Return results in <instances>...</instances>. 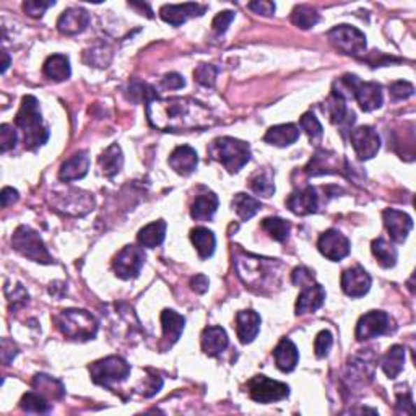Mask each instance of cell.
Segmentation results:
<instances>
[{"instance_id":"cell-30","label":"cell","mask_w":416,"mask_h":416,"mask_svg":"<svg viewBox=\"0 0 416 416\" xmlns=\"http://www.w3.org/2000/svg\"><path fill=\"white\" fill-rule=\"evenodd\" d=\"M166 222L163 220H158V222H153L147 224V227L140 229L138 233V243L142 248L153 249L157 245L163 244L164 238H166Z\"/></svg>"},{"instance_id":"cell-11","label":"cell","mask_w":416,"mask_h":416,"mask_svg":"<svg viewBox=\"0 0 416 416\" xmlns=\"http://www.w3.org/2000/svg\"><path fill=\"white\" fill-rule=\"evenodd\" d=\"M143 264H145L143 249L137 248V245L134 244H129L116 255L113 267L119 278L132 280L138 277Z\"/></svg>"},{"instance_id":"cell-25","label":"cell","mask_w":416,"mask_h":416,"mask_svg":"<svg viewBox=\"0 0 416 416\" xmlns=\"http://www.w3.org/2000/svg\"><path fill=\"white\" fill-rule=\"evenodd\" d=\"M89 168V157L87 152H78L73 157H70L62 166H60L59 178L64 182H70V180H77L87 176Z\"/></svg>"},{"instance_id":"cell-28","label":"cell","mask_w":416,"mask_h":416,"mask_svg":"<svg viewBox=\"0 0 416 416\" xmlns=\"http://www.w3.org/2000/svg\"><path fill=\"white\" fill-rule=\"evenodd\" d=\"M299 138V129L293 124H282L275 125V127H270L265 134L264 140L270 145H275V147H289Z\"/></svg>"},{"instance_id":"cell-54","label":"cell","mask_w":416,"mask_h":416,"mask_svg":"<svg viewBox=\"0 0 416 416\" xmlns=\"http://www.w3.org/2000/svg\"><path fill=\"white\" fill-rule=\"evenodd\" d=\"M208 285H210L208 278L205 277L203 273H199V275H195V277L190 278V287H192L194 292L199 293V294L207 293L208 292Z\"/></svg>"},{"instance_id":"cell-43","label":"cell","mask_w":416,"mask_h":416,"mask_svg":"<svg viewBox=\"0 0 416 416\" xmlns=\"http://www.w3.org/2000/svg\"><path fill=\"white\" fill-rule=\"evenodd\" d=\"M111 59H113L111 49L104 46V44H99V46L85 52V60H87L89 65H94V67H108V64L111 62Z\"/></svg>"},{"instance_id":"cell-14","label":"cell","mask_w":416,"mask_h":416,"mask_svg":"<svg viewBox=\"0 0 416 416\" xmlns=\"http://www.w3.org/2000/svg\"><path fill=\"white\" fill-rule=\"evenodd\" d=\"M324 111L329 114L330 122L333 125H338L343 130H348L354 124V120H357L354 113L350 111L347 106V96L338 93L337 89H333L330 98L325 101Z\"/></svg>"},{"instance_id":"cell-22","label":"cell","mask_w":416,"mask_h":416,"mask_svg":"<svg viewBox=\"0 0 416 416\" xmlns=\"http://www.w3.org/2000/svg\"><path fill=\"white\" fill-rule=\"evenodd\" d=\"M342 171L340 166L338 155L332 152H325V150H319L310 159L308 166H306V173L309 176H320V174H333Z\"/></svg>"},{"instance_id":"cell-20","label":"cell","mask_w":416,"mask_h":416,"mask_svg":"<svg viewBox=\"0 0 416 416\" xmlns=\"http://www.w3.org/2000/svg\"><path fill=\"white\" fill-rule=\"evenodd\" d=\"M325 303V289L322 285L310 283L308 287L303 288V292L298 296L296 301V314L304 315L315 313L320 309Z\"/></svg>"},{"instance_id":"cell-24","label":"cell","mask_w":416,"mask_h":416,"mask_svg":"<svg viewBox=\"0 0 416 416\" xmlns=\"http://www.w3.org/2000/svg\"><path fill=\"white\" fill-rule=\"evenodd\" d=\"M229 338L227 330L222 327H207L202 332V350L208 357H218L228 348Z\"/></svg>"},{"instance_id":"cell-42","label":"cell","mask_w":416,"mask_h":416,"mask_svg":"<svg viewBox=\"0 0 416 416\" xmlns=\"http://www.w3.org/2000/svg\"><path fill=\"white\" fill-rule=\"evenodd\" d=\"M127 94H129V99H132L134 103H150L153 101V99L158 98L157 92H155L153 87H150V85L143 83V82H132L130 83V87L127 89Z\"/></svg>"},{"instance_id":"cell-51","label":"cell","mask_w":416,"mask_h":416,"mask_svg":"<svg viewBox=\"0 0 416 416\" xmlns=\"http://www.w3.org/2000/svg\"><path fill=\"white\" fill-rule=\"evenodd\" d=\"M293 283L298 285V287H301V288H304V287H308V285L314 283V275H313V272H310V270H308L306 267H298V268H294V272H293Z\"/></svg>"},{"instance_id":"cell-52","label":"cell","mask_w":416,"mask_h":416,"mask_svg":"<svg viewBox=\"0 0 416 416\" xmlns=\"http://www.w3.org/2000/svg\"><path fill=\"white\" fill-rule=\"evenodd\" d=\"M248 7L252 10L254 13H259V15H264V17H272L275 13V3L273 2H268V0H259V2H250Z\"/></svg>"},{"instance_id":"cell-36","label":"cell","mask_w":416,"mask_h":416,"mask_svg":"<svg viewBox=\"0 0 416 416\" xmlns=\"http://www.w3.org/2000/svg\"><path fill=\"white\" fill-rule=\"evenodd\" d=\"M371 249H373L374 257L378 259L380 267L390 268L397 264V257H399L397 249H395L390 243H387L385 239H382V238L374 239L373 244H371Z\"/></svg>"},{"instance_id":"cell-8","label":"cell","mask_w":416,"mask_h":416,"mask_svg":"<svg viewBox=\"0 0 416 416\" xmlns=\"http://www.w3.org/2000/svg\"><path fill=\"white\" fill-rule=\"evenodd\" d=\"M329 39L335 48L348 56L359 57L366 52V36L358 28L350 24H338L329 31Z\"/></svg>"},{"instance_id":"cell-48","label":"cell","mask_w":416,"mask_h":416,"mask_svg":"<svg viewBox=\"0 0 416 416\" xmlns=\"http://www.w3.org/2000/svg\"><path fill=\"white\" fill-rule=\"evenodd\" d=\"M54 5H56L54 0H49V2H43V0H27V2L23 3V10L29 17L41 18L44 12H46L48 8L54 7Z\"/></svg>"},{"instance_id":"cell-38","label":"cell","mask_w":416,"mask_h":416,"mask_svg":"<svg viewBox=\"0 0 416 416\" xmlns=\"http://www.w3.org/2000/svg\"><path fill=\"white\" fill-rule=\"evenodd\" d=\"M33 387L41 392V395H48L51 399H62L65 395V387L60 380L51 378L46 374H36L33 379Z\"/></svg>"},{"instance_id":"cell-26","label":"cell","mask_w":416,"mask_h":416,"mask_svg":"<svg viewBox=\"0 0 416 416\" xmlns=\"http://www.w3.org/2000/svg\"><path fill=\"white\" fill-rule=\"evenodd\" d=\"M162 325H163V338L166 347H173L180 338L184 332L185 319L173 309H164L162 313Z\"/></svg>"},{"instance_id":"cell-35","label":"cell","mask_w":416,"mask_h":416,"mask_svg":"<svg viewBox=\"0 0 416 416\" xmlns=\"http://www.w3.org/2000/svg\"><path fill=\"white\" fill-rule=\"evenodd\" d=\"M249 187L254 190L260 197H272L275 194V184H273V173L270 168H262L255 171L249 179Z\"/></svg>"},{"instance_id":"cell-50","label":"cell","mask_w":416,"mask_h":416,"mask_svg":"<svg viewBox=\"0 0 416 416\" xmlns=\"http://www.w3.org/2000/svg\"><path fill=\"white\" fill-rule=\"evenodd\" d=\"M233 20H234V12H231V10H227V12L218 13L213 20V29L218 34H223L228 29L229 24H231Z\"/></svg>"},{"instance_id":"cell-27","label":"cell","mask_w":416,"mask_h":416,"mask_svg":"<svg viewBox=\"0 0 416 416\" xmlns=\"http://www.w3.org/2000/svg\"><path fill=\"white\" fill-rule=\"evenodd\" d=\"M275 363H277V368L283 373H292L296 368L299 363V352L289 338H283L282 342L277 345L273 352Z\"/></svg>"},{"instance_id":"cell-46","label":"cell","mask_w":416,"mask_h":416,"mask_svg":"<svg viewBox=\"0 0 416 416\" xmlns=\"http://www.w3.org/2000/svg\"><path fill=\"white\" fill-rule=\"evenodd\" d=\"M333 345V337L329 330H320L314 340V352L317 358H325Z\"/></svg>"},{"instance_id":"cell-4","label":"cell","mask_w":416,"mask_h":416,"mask_svg":"<svg viewBox=\"0 0 416 416\" xmlns=\"http://www.w3.org/2000/svg\"><path fill=\"white\" fill-rule=\"evenodd\" d=\"M210 153L231 174L243 169L250 159L249 145L243 142V140L233 137H222L215 140L212 143V148H210Z\"/></svg>"},{"instance_id":"cell-7","label":"cell","mask_w":416,"mask_h":416,"mask_svg":"<svg viewBox=\"0 0 416 416\" xmlns=\"http://www.w3.org/2000/svg\"><path fill=\"white\" fill-rule=\"evenodd\" d=\"M89 374L94 384L109 387L129 378L130 364L120 357H108L89 364Z\"/></svg>"},{"instance_id":"cell-3","label":"cell","mask_w":416,"mask_h":416,"mask_svg":"<svg viewBox=\"0 0 416 416\" xmlns=\"http://www.w3.org/2000/svg\"><path fill=\"white\" fill-rule=\"evenodd\" d=\"M54 324L65 337L80 342L94 338L98 332V320L83 309L60 310L57 315H54Z\"/></svg>"},{"instance_id":"cell-49","label":"cell","mask_w":416,"mask_h":416,"mask_svg":"<svg viewBox=\"0 0 416 416\" xmlns=\"http://www.w3.org/2000/svg\"><path fill=\"white\" fill-rule=\"evenodd\" d=\"M390 94L394 99H407L415 94V87L408 82H395L390 85Z\"/></svg>"},{"instance_id":"cell-53","label":"cell","mask_w":416,"mask_h":416,"mask_svg":"<svg viewBox=\"0 0 416 416\" xmlns=\"http://www.w3.org/2000/svg\"><path fill=\"white\" fill-rule=\"evenodd\" d=\"M163 387V380L159 375H150V378H147V382L143 384V397H153L155 394L159 392V389Z\"/></svg>"},{"instance_id":"cell-5","label":"cell","mask_w":416,"mask_h":416,"mask_svg":"<svg viewBox=\"0 0 416 416\" xmlns=\"http://www.w3.org/2000/svg\"><path fill=\"white\" fill-rule=\"evenodd\" d=\"M340 87H345L347 92H350V96L357 99L359 108L364 113H371L374 109H379L382 106L384 96H382V87L374 82H361L357 75L347 73L337 82Z\"/></svg>"},{"instance_id":"cell-2","label":"cell","mask_w":416,"mask_h":416,"mask_svg":"<svg viewBox=\"0 0 416 416\" xmlns=\"http://www.w3.org/2000/svg\"><path fill=\"white\" fill-rule=\"evenodd\" d=\"M15 125L23 132L24 148L29 152H34L48 142L49 129L43 122L38 99L31 94L23 98L22 106L15 117Z\"/></svg>"},{"instance_id":"cell-57","label":"cell","mask_w":416,"mask_h":416,"mask_svg":"<svg viewBox=\"0 0 416 416\" xmlns=\"http://www.w3.org/2000/svg\"><path fill=\"white\" fill-rule=\"evenodd\" d=\"M2 57H3V64H2V73H5V72H7L8 65H10V57H8V54L5 52V51H2Z\"/></svg>"},{"instance_id":"cell-41","label":"cell","mask_w":416,"mask_h":416,"mask_svg":"<svg viewBox=\"0 0 416 416\" xmlns=\"http://www.w3.org/2000/svg\"><path fill=\"white\" fill-rule=\"evenodd\" d=\"M20 407L28 413H49L51 412V405L48 403V400L43 395L28 392L22 397Z\"/></svg>"},{"instance_id":"cell-39","label":"cell","mask_w":416,"mask_h":416,"mask_svg":"<svg viewBox=\"0 0 416 416\" xmlns=\"http://www.w3.org/2000/svg\"><path fill=\"white\" fill-rule=\"evenodd\" d=\"M292 22L301 29H310L320 22V15L317 10L309 7V5H299L293 10Z\"/></svg>"},{"instance_id":"cell-29","label":"cell","mask_w":416,"mask_h":416,"mask_svg":"<svg viewBox=\"0 0 416 416\" xmlns=\"http://www.w3.org/2000/svg\"><path fill=\"white\" fill-rule=\"evenodd\" d=\"M218 208V197L213 192H207L195 197L192 208H190V215H192L194 220H199V222H208L217 212Z\"/></svg>"},{"instance_id":"cell-17","label":"cell","mask_w":416,"mask_h":416,"mask_svg":"<svg viewBox=\"0 0 416 416\" xmlns=\"http://www.w3.org/2000/svg\"><path fill=\"white\" fill-rule=\"evenodd\" d=\"M384 217V224L387 228V231L390 234L395 243H403L407 239L408 233L412 231L413 228V220L410 215L400 212V210H394V208H387L384 210L382 213Z\"/></svg>"},{"instance_id":"cell-6","label":"cell","mask_w":416,"mask_h":416,"mask_svg":"<svg viewBox=\"0 0 416 416\" xmlns=\"http://www.w3.org/2000/svg\"><path fill=\"white\" fill-rule=\"evenodd\" d=\"M12 245L13 249L17 250L33 262L39 264H52L54 259L52 255L49 254L46 244L43 243V239L39 234L31 229L29 227H18L17 231H15L12 238Z\"/></svg>"},{"instance_id":"cell-1","label":"cell","mask_w":416,"mask_h":416,"mask_svg":"<svg viewBox=\"0 0 416 416\" xmlns=\"http://www.w3.org/2000/svg\"><path fill=\"white\" fill-rule=\"evenodd\" d=\"M150 124L163 132H189L215 122L210 109L190 98L153 99L147 104Z\"/></svg>"},{"instance_id":"cell-16","label":"cell","mask_w":416,"mask_h":416,"mask_svg":"<svg viewBox=\"0 0 416 416\" xmlns=\"http://www.w3.org/2000/svg\"><path fill=\"white\" fill-rule=\"evenodd\" d=\"M287 205L294 215H299V217L315 213L319 210L317 190L310 187V185H306L303 189L294 190L288 197Z\"/></svg>"},{"instance_id":"cell-33","label":"cell","mask_w":416,"mask_h":416,"mask_svg":"<svg viewBox=\"0 0 416 416\" xmlns=\"http://www.w3.org/2000/svg\"><path fill=\"white\" fill-rule=\"evenodd\" d=\"M405 364V348L402 345H394L382 358V371L389 379H395L403 371Z\"/></svg>"},{"instance_id":"cell-10","label":"cell","mask_w":416,"mask_h":416,"mask_svg":"<svg viewBox=\"0 0 416 416\" xmlns=\"http://www.w3.org/2000/svg\"><path fill=\"white\" fill-rule=\"evenodd\" d=\"M394 320L384 310H371L364 314L358 320L357 325V340L358 342H366V340L378 338L380 335H387L394 332Z\"/></svg>"},{"instance_id":"cell-19","label":"cell","mask_w":416,"mask_h":416,"mask_svg":"<svg viewBox=\"0 0 416 416\" xmlns=\"http://www.w3.org/2000/svg\"><path fill=\"white\" fill-rule=\"evenodd\" d=\"M89 23V15L83 8H69L57 20V29L65 36L83 33Z\"/></svg>"},{"instance_id":"cell-44","label":"cell","mask_w":416,"mask_h":416,"mask_svg":"<svg viewBox=\"0 0 416 416\" xmlns=\"http://www.w3.org/2000/svg\"><path fill=\"white\" fill-rule=\"evenodd\" d=\"M299 125H301V129H303L304 132L308 134V137L310 140H313V142H315V140L322 138V134H324L322 125H320L319 119L315 117L313 113H306L304 116L301 117Z\"/></svg>"},{"instance_id":"cell-9","label":"cell","mask_w":416,"mask_h":416,"mask_svg":"<svg viewBox=\"0 0 416 416\" xmlns=\"http://www.w3.org/2000/svg\"><path fill=\"white\" fill-rule=\"evenodd\" d=\"M249 395L257 403H273L285 400L289 395V387L287 384L272 380L265 375H255L248 384Z\"/></svg>"},{"instance_id":"cell-12","label":"cell","mask_w":416,"mask_h":416,"mask_svg":"<svg viewBox=\"0 0 416 416\" xmlns=\"http://www.w3.org/2000/svg\"><path fill=\"white\" fill-rule=\"evenodd\" d=\"M317 248L319 252L322 254L325 259L332 260V262H340V260L347 257L350 250H352L348 238L337 231V229H329V231L320 234Z\"/></svg>"},{"instance_id":"cell-56","label":"cell","mask_w":416,"mask_h":416,"mask_svg":"<svg viewBox=\"0 0 416 416\" xmlns=\"http://www.w3.org/2000/svg\"><path fill=\"white\" fill-rule=\"evenodd\" d=\"M0 197H2V207L7 208L12 203L17 202V200H18V192L15 189H12V187H3L2 195H0Z\"/></svg>"},{"instance_id":"cell-32","label":"cell","mask_w":416,"mask_h":416,"mask_svg":"<svg viewBox=\"0 0 416 416\" xmlns=\"http://www.w3.org/2000/svg\"><path fill=\"white\" fill-rule=\"evenodd\" d=\"M44 75L48 78L54 80V82H64V80L70 78V62L67 56H62V54H54V56L48 57L46 62H44Z\"/></svg>"},{"instance_id":"cell-31","label":"cell","mask_w":416,"mask_h":416,"mask_svg":"<svg viewBox=\"0 0 416 416\" xmlns=\"http://www.w3.org/2000/svg\"><path fill=\"white\" fill-rule=\"evenodd\" d=\"M124 164V157L122 150L117 143H113L111 147L104 150V153L99 157V168H101V173L106 178H113L122 169Z\"/></svg>"},{"instance_id":"cell-23","label":"cell","mask_w":416,"mask_h":416,"mask_svg":"<svg viewBox=\"0 0 416 416\" xmlns=\"http://www.w3.org/2000/svg\"><path fill=\"white\" fill-rule=\"evenodd\" d=\"M197 152H195L194 148L187 147V145L178 147L171 153V157H169V166L178 174H180V176H189V174H192L195 169H197Z\"/></svg>"},{"instance_id":"cell-21","label":"cell","mask_w":416,"mask_h":416,"mask_svg":"<svg viewBox=\"0 0 416 416\" xmlns=\"http://www.w3.org/2000/svg\"><path fill=\"white\" fill-rule=\"evenodd\" d=\"M260 330V315L255 310H239L236 314V332L241 343H252Z\"/></svg>"},{"instance_id":"cell-34","label":"cell","mask_w":416,"mask_h":416,"mask_svg":"<svg viewBox=\"0 0 416 416\" xmlns=\"http://www.w3.org/2000/svg\"><path fill=\"white\" fill-rule=\"evenodd\" d=\"M190 239H192V244L197 249L200 259H208L212 257L215 252V245H217V239H215V234L207 228H195L190 231Z\"/></svg>"},{"instance_id":"cell-13","label":"cell","mask_w":416,"mask_h":416,"mask_svg":"<svg viewBox=\"0 0 416 416\" xmlns=\"http://www.w3.org/2000/svg\"><path fill=\"white\" fill-rule=\"evenodd\" d=\"M350 140H352L354 153H357V157L361 162L374 158L380 148L379 135L369 125H363V127L352 130L350 132Z\"/></svg>"},{"instance_id":"cell-18","label":"cell","mask_w":416,"mask_h":416,"mask_svg":"<svg viewBox=\"0 0 416 416\" xmlns=\"http://www.w3.org/2000/svg\"><path fill=\"white\" fill-rule=\"evenodd\" d=\"M207 7L200 3H182V5H164L159 10V15L164 22L173 24V27H180L192 17H202Z\"/></svg>"},{"instance_id":"cell-55","label":"cell","mask_w":416,"mask_h":416,"mask_svg":"<svg viewBox=\"0 0 416 416\" xmlns=\"http://www.w3.org/2000/svg\"><path fill=\"white\" fill-rule=\"evenodd\" d=\"M163 85H164V88L179 89V88L184 87L185 82H184V78L180 77L179 73H168L166 77L163 78Z\"/></svg>"},{"instance_id":"cell-40","label":"cell","mask_w":416,"mask_h":416,"mask_svg":"<svg viewBox=\"0 0 416 416\" xmlns=\"http://www.w3.org/2000/svg\"><path fill=\"white\" fill-rule=\"evenodd\" d=\"M262 228L270 238L278 241V243H285L289 236V231H292V224H289L287 220L273 217L265 218L262 222Z\"/></svg>"},{"instance_id":"cell-37","label":"cell","mask_w":416,"mask_h":416,"mask_svg":"<svg viewBox=\"0 0 416 416\" xmlns=\"http://www.w3.org/2000/svg\"><path fill=\"white\" fill-rule=\"evenodd\" d=\"M233 208L243 222H248V220L255 217L260 212L262 203L248 194H236L233 199Z\"/></svg>"},{"instance_id":"cell-45","label":"cell","mask_w":416,"mask_h":416,"mask_svg":"<svg viewBox=\"0 0 416 416\" xmlns=\"http://www.w3.org/2000/svg\"><path fill=\"white\" fill-rule=\"evenodd\" d=\"M218 69L215 65L210 64H200L197 69L194 70V77L200 85L203 87H213L215 82H217Z\"/></svg>"},{"instance_id":"cell-47","label":"cell","mask_w":416,"mask_h":416,"mask_svg":"<svg viewBox=\"0 0 416 416\" xmlns=\"http://www.w3.org/2000/svg\"><path fill=\"white\" fill-rule=\"evenodd\" d=\"M17 140H18L17 130H15L12 125L8 124L0 125V150H2V153H7L8 150L15 148Z\"/></svg>"},{"instance_id":"cell-15","label":"cell","mask_w":416,"mask_h":416,"mask_svg":"<svg viewBox=\"0 0 416 416\" xmlns=\"http://www.w3.org/2000/svg\"><path fill=\"white\" fill-rule=\"evenodd\" d=\"M342 288L347 296L361 298L369 292L371 277L363 267L354 265L352 268H347L342 273Z\"/></svg>"}]
</instances>
